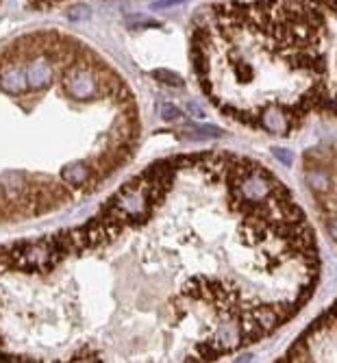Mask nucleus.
<instances>
[{"label": "nucleus", "mask_w": 337, "mask_h": 363, "mask_svg": "<svg viewBox=\"0 0 337 363\" xmlns=\"http://www.w3.org/2000/svg\"><path fill=\"white\" fill-rule=\"evenodd\" d=\"M274 155H279V161H283L285 166L292 164V152H287V150H283V148H274Z\"/></svg>", "instance_id": "obj_5"}, {"label": "nucleus", "mask_w": 337, "mask_h": 363, "mask_svg": "<svg viewBox=\"0 0 337 363\" xmlns=\"http://www.w3.org/2000/svg\"><path fill=\"white\" fill-rule=\"evenodd\" d=\"M155 78L157 80H164L168 85H174V87H181L183 85V78L178 74H172V72H166V70H157L155 72Z\"/></svg>", "instance_id": "obj_3"}, {"label": "nucleus", "mask_w": 337, "mask_h": 363, "mask_svg": "<svg viewBox=\"0 0 337 363\" xmlns=\"http://www.w3.org/2000/svg\"><path fill=\"white\" fill-rule=\"evenodd\" d=\"M311 68L320 113L337 115V0H315Z\"/></svg>", "instance_id": "obj_1"}, {"label": "nucleus", "mask_w": 337, "mask_h": 363, "mask_svg": "<svg viewBox=\"0 0 337 363\" xmlns=\"http://www.w3.org/2000/svg\"><path fill=\"white\" fill-rule=\"evenodd\" d=\"M307 183L311 185L313 192H318V194H324L329 187H331V180L327 174H320V172H313V174H307Z\"/></svg>", "instance_id": "obj_2"}, {"label": "nucleus", "mask_w": 337, "mask_h": 363, "mask_svg": "<svg viewBox=\"0 0 337 363\" xmlns=\"http://www.w3.org/2000/svg\"><path fill=\"white\" fill-rule=\"evenodd\" d=\"M162 115H164L166 120H176V118H181V111H178L176 107H172V105H166L164 111H162Z\"/></svg>", "instance_id": "obj_4"}, {"label": "nucleus", "mask_w": 337, "mask_h": 363, "mask_svg": "<svg viewBox=\"0 0 337 363\" xmlns=\"http://www.w3.org/2000/svg\"><path fill=\"white\" fill-rule=\"evenodd\" d=\"M327 229H329L331 237L337 241V218H329V222H327Z\"/></svg>", "instance_id": "obj_6"}]
</instances>
